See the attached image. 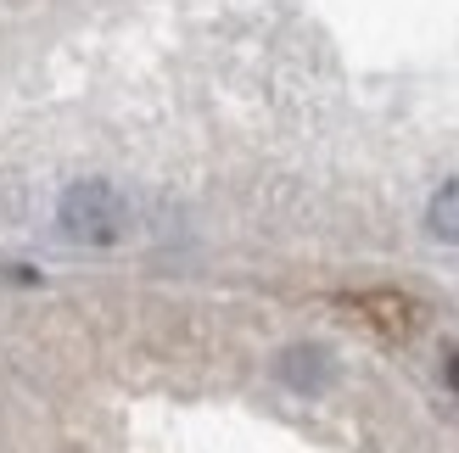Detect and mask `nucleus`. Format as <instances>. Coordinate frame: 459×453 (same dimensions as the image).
<instances>
[{
    "instance_id": "obj_1",
    "label": "nucleus",
    "mask_w": 459,
    "mask_h": 453,
    "mask_svg": "<svg viewBox=\"0 0 459 453\" xmlns=\"http://www.w3.org/2000/svg\"><path fill=\"white\" fill-rule=\"evenodd\" d=\"M56 224L67 241L79 246H118L129 235V201L124 191H112L107 179H79L56 201Z\"/></svg>"
},
{
    "instance_id": "obj_2",
    "label": "nucleus",
    "mask_w": 459,
    "mask_h": 453,
    "mask_svg": "<svg viewBox=\"0 0 459 453\" xmlns=\"http://www.w3.org/2000/svg\"><path fill=\"white\" fill-rule=\"evenodd\" d=\"M331 375H336V358L325 347H314V342L281 353V380H286L291 392H325Z\"/></svg>"
},
{
    "instance_id": "obj_3",
    "label": "nucleus",
    "mask_w": 459,
    "mask_h": 453,
    "mask_svg": "<svg viewBox=\"0 0 459 453\" xmlns=\"http://www.w3.org/2000/svg\"><path fill=\"white\" fill-rule=\"evenodd\" d=\"M426 224H431V235H437V241H454L459 246V179H448V185L431 196Z\"/></svg>"
},
{
    "instance_id": "obj_4",
    "label": "nucleus",
    "mask_w": 459,
    "mask_h": 453,
    "mask_svg": "<svg viewBox=\"0 0 459 453\" xmlns=\"http://www.w3.org/2000/svg\"><path fill=\"white\" fill-rule=\"evenodd\" d=\"M448 375H454V392H459V358H454V364H448Z\"/></svg>"
}]
</instances>
